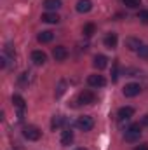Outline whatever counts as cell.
Segmentation results:
<instances>
[{"label": "cell", "mask_w": 148, "mask_h": 150, "mask_svg": "<svg viewBox=\"0 0 148 150\" xmlns=\"http://www.w3.org/2000/svg\"><path fill=\"white\" fill-rule=\"evenodd\" d=\"M52 38H54V33H52V32H49V30H45V32L38 33L37 40L40 42V44H49V42H51Z\"/></svg>", "instance_id": "cell-17"}, {"label": "cell", "mask_w": 148, "mask_h": 150, "mask_svg": "<svg viewBox=\"0 0 148 150\" xmlns=\"http://www.w3.org/2000/svg\"><path fill=\"white\" fill-rule=\"evenodd\" d=\"M78 103H82V105H92V103H96V94L92 91H89V89L80 91L78 93Z\"/></svg>", "instance_id": "cell-5"}, {"label": "cell", "mask_w": 148, "mask_h": 150, "mask_svg": "<svg viewBox=\"0 0 148 150\" xmlns=\"http://www.w3.org/2000/svg\"><path fill=\"white\" fill-rule=\"evenodd\" d=\"M118 119H131L132 115H134V108L132 107H122V108H118Z\"/></svg>", "instance_id": "cell-14"}, {"label": "cell", "mask_w": 148, "mask_h": 150, "mask_svg": "<svg viewBox=\"0 0 148 150\" xmlns=\"http://www.w3.org/2000/svg\"><path fill=\"white\" fill-rule=\"evenodd\" d=\"M82 33H84L85 37H92V35L96 33V25H94V23H87V25H84Z\"/></svg>", "instance_id": "cell-18"}, {"label": "cell", "mask_w": 148, "mask_h": 150, "mask_svg": "<svg viewBox=\"0 0 148 150\" xmlns=\"http://www.w3.org/2000/svg\"><path fill=\"white\" fill-rule=\"evenodd\" d=\"M63 122H65V119H63L61 115H56V117L52 119V122H51V127H52V131H56V129H59V127L63 126Z\"/></svg>", "instance_id": "cell-20"}, {"label": "cell", "mask_w": 148, "mask_h": 150, "mask_svg": "<svg viewBox=\"0 0 148 150\" xmlns=\"http://www.w3.org/2000/svg\"><path fill=\"white\" fill-rule=\"evenodd\" d=\"M125 47H127L129 51H140V47H141V40H140V38H134V37L125 38Z\"/></svg>", "instance_id": "cell-9"}, {"label": "cell", "mask_w": 148, "mask_h": 150, "mask_svg": "<svg viewBox=\"0 0 148 150\" xmlns=\"http://www.w3.org/2000/svg\"><path fill=\"white\" fill-rule=\"evenodd\" d=\"M52 56H54V59H56V61H65V59L68 58V51H66V47L58 45V47H54V49H52Z\"/></svg>", "instance_id": "cell-7"}, {"label": "cell", "mask_w": 148, "mask_h": 150, "mask_svg": "<svg viewBox=\"0 0 148 150\" xmlns=\"http://www.w3.org/2000/svg\"><path fill=\"white\" fill-rule=\"evenodd\" d=\"M23 136L26 140H30V142H37V140H40V136H42V131L38 127H35V126H26L23 129Z\"/></svg>", "instance_id": "cell-2"}, {"label": "cell", "mask_w": 148, "mask_h": 150, "mask_svg": "<svg viewBox=\"0 0 148 150\" xmlns=\"http://www.w3.org/2000/svg\"><path fill=\"white\" fill-rule=\"evenodd\" d=\"M141 126H148V113L143 117V119H141Z\"/></svg>", "instance_id": "cell-25"}, {"label": "cell", "mask_w": 148, "mask_h": 150, "mask_svg": "<svg viewBox=\"0 0 148 150\" xmlns=\"http://www.w3.org/2000/svg\"><path fill=\"white\" fill-rule=\"evenodd\" d=\"M117 42H118V38L115 33H110V35H106L105 40H103V44H105V47H108V49H115L117 47Z\"/></svg>", "instance_id": "cell-15"}, {"label": "cell", "mask_w": 148, "mask_h": 150, "mask_svg": "<svg viewBox=\"0 0 148 150\" xmlns=\"http://www.w3.org/2000/svg\"><path fill=\"white\" fill-rule=\"evenodd\" d=\"M134 150H148V145H138Z\"/></svg>", "instance_id": "cell-26"}, {"label": "cell", "mask_w": 148, "mask_h": 150, "mask_svg": "<svg viewBox=\"0 0 148 150\" xmlns=\"http://www.w3.org/2000/svg\"><path fill=\"white\" fill-rule=\"evenodd\" d=\"M12 103H14V107H16L18 110H25V107H26L25 100H23L19 94H14V96H12Z\"/></svg>", "instance_id": "cell-19"}, {"label": "cell", "mask_w": 148, "mask_h": 150, "mask_svg": "<svg viewBox=\"0 0 148 150\" xmlns=\"http://www.w3.org/2000/svg\"><path fill=\"white\" fill-rule=\"evenodd\" d=\"M65 87H66V84H65V80H61V82H59V86H58V91H56V96H58V98L65 93Z\"/></svg>", "instance_id": "cell-24"}, {"label": "cell", "mask_w": 148, "mask_h": 150, "mask_svg": "<svg viewBox=\"0 0 148 150\" xmlns=\"http://www.w3.org/2000/svg\"><path fill=\"white\" fill-rule=\"evenodd\" d=\"M44 7H45L49 12L58 11V9L61 7V0H44Z\"/></svg>", "instance_id": "cell-16"}, {"label": "cell", "mask_w": 148, "mask_h": 150, "mask_svg": "<svg viewBox=\"0 0 148 150\" xmlns=\"http://www.w3.org/2000/svg\"><path fill=\"white\" fill-rule=\"evenodd\" d=\"M91 9H92V2L91 0H78L77 2V11L78 12L84 14V12H89Z\"/></svg>", "instance_id": "cell-13"}, {"label": "cell", "mask_w": 148, "mask_h": 150, "mask_svg": "<svg viewBox=\"0 0 148 150\" xmlns=\"http://www.w3.org/2000/svg\"><path fill=\"white\" fill-rule=\"evenodd\" d=\"M124 138H125V142H129V143L140 142V138H141V126H140V124H131V127L125 131Z\"/></svg>", "instance_id": "cell-1"}, {"label": "cell", "mask_w": 148, "mask_h": 150, "mask_svg": "<svg viewBox=\"0 0 148 150\" xmlns=\"http://www.w3.org/2000/svg\"><path fill=\"white\" fill-rule=\"evenodd\" d=\"M72 142H73V131L72 129L63 131V134H61V145L68 147V145H72Z\"/></svg>", "instance_id": "cell-12"}, {"label": "cell", "mask_w": 148, "mask_h": 150, "mask_svg": "<svg viewBox=\"0 0 148 150\" xmlns=\"http://www.w3.org/2000/svg\"><path fill=\"white\" fill-rule=\"evenodd\" d=\"M87 84L91 86V87H103L105 84H106V80H105V77L103 75H89L87 77Z\"/></svg>", "instance_id": "cell-6"}, {"label": "cell", "mask_w": 148, "mask_h": 150, "mask_svg": "<svg viewBox=\"0 0 148 150\" xmlns=\"http://www.w3.org/2000/svg\"><path fill=\"white\" fill-rule=\"evenodd\" d=\"M122 93H124V96H125V98H134V96H138V94L141 93V86H140V84H136V82L125 84V87L122 89Z\"/></svg>", "instance_id": "cell-4"}, {"label": "cell", "mask_w": 148, "mask_h": 150, "mask_svg": "<svg viewBox=\"0 0 148 150\" xmlns=\"http://www.w3.org/2000/svg\"><path fill=\"white\" fill-rule=\"evenodd\" d=\"M122 2H124V5L129 7V9H136V7L141 5V0H122Z\"/></svg>", "instance_id": "cell-21"}, {"label": "cell", "mask_w": 148, "mask_h": 150, "mask_svg": "<svg viewBox=\"0 0 148 150\" xmlns=\"http://www.w3.org/2000/svg\"><path fill=\"white\" fill-rule=\"evenodd\" d=\"M32 61H33L35 65H44V63L47 61V54H45L44 51H33V52H32Z\"/></svg>", "instance_id": "cell-8"}, {"label": "cell", "mask_w": 148, "mask_h": 150, "mask_svg": "<svg viewBox=\"0 0 148 150\" xmlns=\"http://www.w3.org/2000/svg\"><path fill=\"white\" fill-rule=\"evenodd\" d=\"M77 127H78L80 131H91V129L94 127V120H92V117H89V115H82V117H78V119H77Z\"/></svg>", "instance_id": "cell-3"}, {"label": "cell", "mask_w": 148, "mask_h": 150, "mask_svg": "<svg viewBox=\"0 0 148 150\" xmlns=\"http://www.w3.org/2000/svg\"><path fill=\"white\" fill-rule=\"evenodd\" d=\"M42 21L49 23V25H58L59 23V16L56 12H45V14H42Z\"/></svg>", "instance_id": "cell-10"}, {"label": "cell", "mask_w": 148, "mask_h": 150, "mask_svg": "<svg viewBox=\"0 0 148 150\" xmlns=\"http://www.w3.org/2000/svg\"><path fill=\"white\" fill-rule=\"evenodd\" d=\"M98 70H103V68H106L108 67V59H106V56H103V54H98V56H94V63H92Z\"/></svg>", "instance_id": "cell-11"}, {"label": "cell", "mask_w": 148, "mask_h": 150, "mask_svg": "<svg viewBox=\"0 0 148 150\" xmlns=\"http://www.w3.org/2000/svg\"><path fill=\"white\" fill-rule=\"evenodd\" d=\"M138 56H140L141 59H148V45H141V47H140Z\"/></svg>", "instance_id": "cell-23"}, {"label": "cell", "mask_w": 148, "mask_h": 150, "mask_svg": "<svg viewBox=\"0 0 148 150\" xmlns=\"http://www.w3.org/2000/svg\"><path fill=\"white\" fill-rule=\"evenodd\" d=\"M138 19H140L141 23L148 25V9H141V11L138 12Z\"/></svg>", "instance_id": "cell-22"}, {"label": "cell", "mask_w": 148, "mask_h": 150, "mask_svg": "<svg viewBox=\"0 0 148 150\" xmlns=\"http://www.w3.org/2000/svg\"><path fill=\"white\" fill-rule=\"evenodd\" d=\"M75 150H87V149H84V147H80V149H75Z\"/></svg>", "instance_id": "cell-27"}]
</instances>
